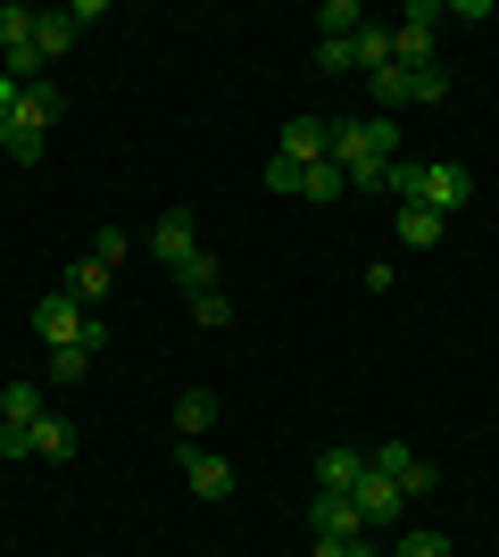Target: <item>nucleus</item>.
<instances>
[{
	"mask_svg": "<svg viewBox=\"0 0 499 557\" xmlns=\"http://www.w3.org/2000/svg\"><path fill=\"white\" fill-rule=\"evenodd\" d=\"M59 84H25V100H17V116L0 125V150L9 159H42V141H50V125H59Z\"/></svg>",
	"mask_w": 499,
	"mask_h": 557,
	"instance_id": "nucleus-1",
	"label": "nucleus"
},
{
	"mask_svg": "<svg viewBox=\"0 0 499 557\" xmlns=\"http://www.w3.org/2000/svg\"><path fill=\"white\" fill-rule=\"evenodd\" d=\"M433 25H441V9H433V0H408L400 34H391V67H433Z\"/></svg>",
	"mask_w": 499,
	"mask_h": 557,
	"instance_id": "nucleus-2",
	"label": "nucleus"
},
{
	"mask_svg": "<svg viewBox=\"0 0 499 557\" xmlns=\"http://www.w3.org/2000/svg\"><path fill=\"white\" fill-rule=\"evenodd\" d=\"M416 200H425L433 216H458L466 200H475V175H466L458 159H433V166H425V184H416Z\"/></svg>",
	"mask_w": 499,
	"mask_h": 557,
	"instance_id": "nucleus-3",
	"label": "nucleus"
},
{
	"mask_svg": "<svg viewBox=\"0 0 499 557\" xmlns=\"http://www.w3.org/2000/svg\"><path fill=\"white\" fill-rule=\"evenodd\" d=\"M350 508H358V524L375 533V524H391V516L408 508V491L391 483V474H375V466H366V474H358V491H350Z\"/></svg>",
	"mask_w": 499,
	"mask_h": 557,
	"instance_id": "nucleus-4",
	"label": "nucleus"
},
{
	"mask_svg": "<svg viewBox=\"0 0 499 557\" xmlns=\"http://www.w3.org/2000/svg\"><path fill=\"white\" fill-rule=\"evenodd\" d=\"M191 250H200V225H191V216H184V209H166V216H159V225H150V258H159L166 275H175V267H184V258H191Z\"/></svg>",
	"mask_w": 499,
	"mask_h": 557,
	"instance_id": "nucleus-5",
	"label": "nucleus"
},
{
	"mask_svg": "<svg viewBox=\"0 0 499 557\" xmlns=\"http://www.w3.org/2000/svg\"><path fill=\"white\" fill-rule=\"evenodd\" d=\"M34 333H42V349L84 342V308H75L67 292H50V300H34Z\"/></svg>",
	"mask_w": 499,
	"mask_h": 557,
	"instance_id": "nucleus-6",
	"label": "nucleus"
},
{
	"mask_svg": "<svg viewBox=\"0 0 499 557\" xmlns=\"http://www.w3.org/2000/svg\"><path fill=\"white\" fill-rule=\"evenodd\" d=\"M366 466H375V474H391V483H400L408 499H416V491H433V466L416 458L408 442H383V449H366Z\"/></svg>",
	"mask_w": 499,
	"mask_h": 557,
	"instance_id": "nucleus-7",
	"label": "nucleus"
},
{
	"mask_svg": "<svg viewBox=\"0 0 499 557\" xmlns=\"http://www.w3.org/2000/svg\"><path fill=\"white\" fill-rule=\"evenodd\" d=\"M59 292H67V300L84 308V317H100V300L117 292V267H100V258H75V267H67V283H59Z\"/></svg>",
	"mask_w": 499,
	"mask_h": 557,
	"instance_id": "nucleus-8",
	"label": "nucleus"
},
{
	"mask_svg": "<svg viewBox=\"0 0 499 557\" xmlns=\"http://www.w3.org/2000/svg\"><path fill=\"white\" fill-rule=\"evenodd\" d=\"M284 159H291V166L333 159V125H325V116H284Z\"/></svg>",
	"mask_w": 499,
	"mask_h": 557,
	"instance_id": "nucleus-9",
	"label": "nucleus"
},
{
	"mask_svg": "<svg viewBox=\"0 0 499 557\" xmlns=\"http://www.w3.org/2000/svg\"><path fill=\"white\" fill-rule=\"evenodd\" d=\"M184 483H191V499H234V466L216 449H184Z\"/></svg>",
	"mask_w": 499,
	"mask_h": 557,
	"instance_id": "nucleus-10",
	"label": "nucleus"
},
{
	"mask_svg": "<svg viewBox=\"0 0 499 557\" xmlns=\"http://www.w3.org/2000/svg\"><path fill=\"white\" fill-rule=\"evenodd\" d=\"M309 524H316V541L366 533V524H358V508H350V491H316V499H309Z\"/></svg>",
	"mask_w": 499,
	"mask_h": 557,
	"instance_id": "nucleus-11",
	"label": "nucleus"
},
{
	"mask_svg": "<svg viewBox=\"0 0 499 557\" xmlns=\"http://www.w3.org/2000/svg\"><path fill=\"white\" fill-rule=\"evenodd\" d=\"M25 442H34V458L67 466V458H75V424H67V417H42V424H25Z\"/></svg>",
	"mask_w": 499,
	"mask_h": 557,
	"instance_id": "nucleus-12",
	"label": "nucleus"
},
{
	"mask_svg": "<svg viewBox=\"0 0 499 557\" xmlns=\"http://www.w3.org/2000/svg\"><path fill=\"white\" fill-rule=\"evenodd\" d=\"M358 474H366V449H325L316 458V491H358Z\"/></svg>",
	"mask_w": 499,
	"mask_h": 557,
	"instance_id": "nucleus-13",
	"label": "nucleus"
},
{
	"mask_svg": "<svg viewBox=\"0 0 499 557\" xmlns=\"http://www.w3.org/2000/svg\"><path fill=\"white\" fill-rule=\"evenodd\" d=\"M358 25H366L358 0H325V9H316V42H358Z\"/></svg>",
	"mask_w": 499,
	"mask_h": 557,
	"instance_id": "nucleus-14",
	"label": "nucleus"
},
{
	"mask_svg": "<svg viewBox=\"0 0 499 557\" xmlns=\"http://www.w3.org/2000/svg\"><path fill=\"white\" fill-rule=\"evenodd\" d=\"M42 417H50L42 383H9V392H0V424H42Z\"/></svg>",
	"mask_w": 499,
	"mask_h": 557,
	"instance_id": "nucleus-15",
	"label": "nucleus"
},
{
	"mask_svg": "<svg viewBox=\"0 0 499 557\" xmlns=\"http://www.w3.org/2000/svg\"><path fill=\"white\" fill-rule=\"evenodd\" d=\"M441 233H450V216H433L425 200H408V209H400V242H408V250H433Z\"/></svg>",
	"mask_w": 499,
	"mask_h": 557,
	"instance_id": "nucleus-16",
	"label": "nucleus"
},
{
	"mask_svg": "<svg viewBox=\"0 0 499 557\" xmlns=\"http://www.w3.org/2000/svg\"><path fill=\"white\" fill-rule=\"evenodd\" d=\"M67 42H75V17H67V9H34V50H42V67H50Z\"/></svg>",
	"mask_w": 499,
	"mask_h": 557,
	"instance_id": "nucleus-17",
	"label": "nucleus"
},
{
	"mask_svg": "<svg viewBox=\"0 0 499 557\" xmlns=\"http://www.w3.org/2000/svg\"><path fill=\"white\" fill-rule=\"evenodd\" d=\"M350 59H358V67H366V75H383V67H391V25H358Z\"/></svg>",
	"mask_w": 499,
	"mask_h": 557,
	"instance_id": "nucleus-18",
	"label": "nucleus"
},
{
	"mask_svg": "<svg viewBox=\"0 0 499 557\" xmlns=\"http://www.w3.org/2000/svg\"><path fill=\"white\" fill-rule=\"evenodd\" d=\"M408 100H416V75H408V67H383V75H375V116L408 109Z\"/></svg>",
	"mask_w": 499,
	"mask_h": 557,
	"instance_id": "nucleus-19",
	"label": "nucleus"
},
{
	"mask_svg": "<svg viewBox=\"0 0 499 557\" xmlns=\"http://www.w3.org/2000/svg\"><path fill=\"white\" fill-rule=\"evenodd\" d=\"M341 191H350V175H341L333 159H316L309 175H300V200H341Z\"/></svg>",
	"mask_w": 499,
	"mask_h": 557,
	"instance_id": "nucleus-20",
	"label": "nucleus"
},
{
	"mask_svg": "<svg viewBox=\"0 0 499 557\" xmlns=\"http://www.w3.org/2000/svg\"><path fill=\"white\" fill-rule=\"evenodd\" d=\"M175 424H184V442H200V433L216 424V399L209 392H184V399H175Z\"/></svg>",
	"mask_w": 499,
	"mask_h": 557,
	"instance_id": "nucleus-21",
	"label": "nucleus"
},
{
	"mask_svg": "<svg viewBox=\"0 0 499 557\" xmlns=\"http://www.w3.org/2000/svg\"><path fill=\"white\" fill-rule=\"evenodd\" d=\"M175 283H184L191 300H200V292H216V258H209V250H191L184 267H175Z\"/></svg>",
	"mask_w": 499,
	"mask_h": 557,
	"instance_id": "nucleus-22",
	"label": "nucleus"
},
{
	"mask_svg": "<svg viewBox=\"0 0 499 557\" xmlns=\"http://www.w3.org/2000/svg\"><path fill=\"white\" fill-rule=\"evenodd\" d=\"M25 42H34V9L9 0V9H0V50H25Z\"/></svg>",
	"mask_w": 499,
	"mask_h": 557,
	"instance_id": "nucleus-23",
	"label": "nucleus"
},
{
	"mask_svg": "<svg viewBox=\"0 0 499 557\" xmlns=\"http://www.w3.org/2000/svg\"><path fill=\"white\" fill-rule=\"evenodd\" d=\"M191 317H200L209 333H225V325H234V300H225V292H200V300H191Z\"/></svg>",
	"mask_w": 499,
	"mask_h": 557,
	"instance_id": "nucleus-24",
	"label": "nucleus"
},
{
	"mask_svg": "<svg viewBox=\"0 0 499 557\" xmlns=\"http://www.w3.org/2000/svg\"><path fill=\"white\" fill-rule=\"evenodd\" d=\"M84 258H100V267H125V233H117V225H100V233H92V250H84Z\"/></svg>",
	"mask_w": 499,
	"mask_h": 557,
	"instance_id": "nucleus-25",
	"label": "nucleus"
},
{
	"mask_svg": "<svg viewBox=\"0 0 499 557\" xmlns=\"http://www.w3.org/2000/svg\"><path fill=\"white\" fill-rule=\"evenodd\" d=\"M300 175H309V166H291L284 150H275V159H266V191H300Z\"/></svg>",
	"mask_w": 499,
	"mask_h": 557,
	"instance_id": "nucleus-26",
	"label": "nucleus"
},
{
	"mask_svg": "<svg viewBox=\"0 0 499 557\" xmlns=\"http://www.w3.org/2000/svg\"><path fill=\"white\" fill-rule=\"evenodd\" d=\"M416 75V100H450V75H441V59H433V67H408Z\"/></svg>",
	"mask_w": 499,
	"mask_h": 557,
	"instance_id": "nucleus-27",
	"label": "nucleus"
},
{
	"mask_svg": "<svg viewBox=\"0 0 499 557\" xmlns=\"http://www.w3.org/2000/svg\"><path fill=\"white\" fill-rule=\"evenodd\" d=\"M391 557H450V541H441V533H408Z\"/></svg>",
	"mask_w": 499,
	"mask_h": 557,
	"instance_id": "nucleus-28",
	"label": "nucleus"
},
{
	"mask_svg": "<svg viewBox=\"0 0 499 557\" xmlns=\"http://www.w3.org/2000/svg\"><path fill=\"white\" fill-rule=\"evenodd\" d=\"M316 67H325V75H350L358 59H350V42H316Z\"/></svg>",
	"mask_w": 499,
	"mask_h": 557,
	"instance_id": "nucleus-29",
	"label": "nucleus"
},
{
	"mask_svg": "<svg viewBox=\"0 0 499 557\" xmlns=\"http://www.w3.org/2000/svg\"><path fill=\"white\" fill-rule=\"evenodd\" d=\"M0 458H34V442H25V424H0Z\"/></svg>",
	"mask_w": 499,
	"mask_h": 557,
	"instance_id": "nucleus-30",
	"label": "nucleus"
},
{
	"mask_svg": "<svg viewBox=\"0 0 499 557\" xmlns=\"http://www.w3.org/2000/svg\"><path fill=\"white\" fill-rule=\"evenodd\" d=\"M17 100H25V84H9V75H0V125L17 116Z\"/></svg>",
	"mask_w": 499,
	"mask_h": 557,
	"instance_id": "nucleus-31",
	"label": "nucleus"
}]
</instances>
